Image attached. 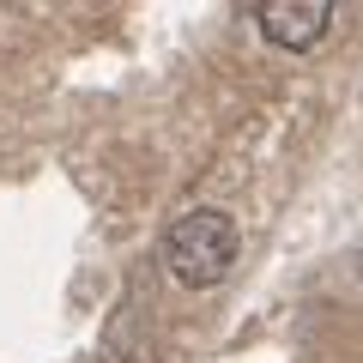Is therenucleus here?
Here are the masks:
<instances>
[{
  "mask_svg": "<svg viewBox=\"0 0 363 363\" xmlns=\"http://www.w3.org/2000/svg\"><path fill=\"white\" fill-rule=\"evenodd\" d=\"M164 267H169L176 285H194V291L218 285L224 272L236 267V218L230 212H212V206L176 218L164 236Z\"/></svg>",
  "mask_w": 363,
  "mask_h": 363,
  "instance_id": "1",
  "label": "nucleus"
},
{
  "mask_svg": "<svg viewBox=\"0 0 363 363\" xmlns=\"http://www.w3.org/2000/svg\"><path fill=\"white\" fill-rule=\"evenodd\" d=\"M327 25H333V6L327 0H279V6H260V30L291 55L315 49L327 37Z\"/></svg>",
  "mask_w": 363,
  "mask_h": 363,
  "instance_id": "2",
  "label": "nucleus"
}]
</instances>
